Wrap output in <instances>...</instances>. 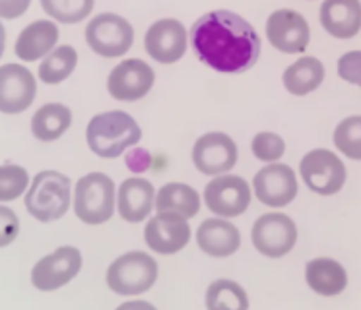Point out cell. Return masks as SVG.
I'll return each instance as SVG.
<instances>
[{"instance_id":"obj_1","label":"cell","mask_w":361,"mask_h":310,"mask_svg":"<svg viewBox=\"0 0 361 310\" xmlns=\"http://www.w3.org/2000/svg\"><path fill=\"white\" fill-rule=\"evenodd\" d=\"M190 41L198 58L221 74L247 72L260 56V39L255 27L231 10L200 16L192 23Z\"/></svg>"},{"instance_id":"obj_2","label":"cell","mask_w":361,"mask_h":310,"mask_svg":"<svg viewBox=\"0 0 361 310\" xmlns=\"http://www.w3.org/2000/svg\"><path fill=\"white\" fill-rule=\"evenodd\" d=\"M87 147L97 157L115 159L142 140L138 123L125 111H107L95 115L86 128Z\"/></svg>"},{"instance_id":"obj_3","label":"cell","mask_w":361,"mask_h":310,"mask_svg":"<svg viewBox=\"0 0 361 310\" xmlns=\"http://www.w3.org/2000/svg\"><path fill=\"white\" fill-rule=\"evenodd\" d=\"M71 178L59 170H41L25 192V209L41 223L59 221L71 209Z\"/></svg>"},{"instance_id":"obj_4","label":"cell","mask_w":361,"mask_h":310,"mask_svg":"<svg viewBox=\"0 0 361 310\" xmlns=\"http://www.w3.org/2000/svg\"><path fill=\"white\" fill-rule=\"evenodd\" d=\"M117 209V188L105 173H87L74 188V213L82 223H107Z\"/></svg>"},{"instance_id":"obj_5","label":"cell","mask_w":361,"mask_h":310,"mask_svg":"<svg viewBox=\"0 0 361 310\" xmlns=\"http://www.w3.org/2000/svg\"><path fill=\"white\" fill-rule=\"evenodd\" d=\"M157 262L142 250L118 256L107 270V287L121 297H134L149 291L157 281Z\"/></svg>"},{"instance_id":"obj_6","label":"cell","mask_w":361,"mask_h":310,"mask_svg":"<svg viewBox=\"0 0 361 310\" xmlns=\"http://www.w3.org/2000/svg\"><path fill=\"white\" fill-rule=\"evenodd\" d=\"M86 41L90 49L99 56L117 58L130 51L134 43V30L123 16L107 12L90 20L86 27Z\"/></svg>"},{"instance_id":"obj_7","label":"cell","mask_w":361,"mask_h":310,"mask_svg":"<svg viewBox=\"0 0 361 310\" xmlns=\"http://www.w3.org/2000/svg\"><path fill=\"white\" fill-rule=\"evenodd\" d=\"M299 173L314 194L332 196L345 185V165L330 149H313L301 159Z\"/></svg>"},{"instance_id":"obj_8","label":"cell","mask_w":361,"mask_h":310,"mask_svg":"<svg viewBox=\"0 0 361 310\" xmlns=\"http://www.w3.org/2000/svg\"><path fill=\"white\" fill-rule=\"evenodd\" d=\"M251 239L262 256L282 258L295 247L298 227L286 213H264L252 225Z\"/></svg>"},{"instance_id":"obj_9","label":"cell","mask_w":361,"mask_h":310,"mask_svg":"<svg viewBox=\"0 0 361 310\" xmlns=\"http://www.w3.org/2000/svg\"><path fill=\"white\" fill-rule=\"evenodd\" d=\"M82 270V252L76 247H61L33 266L32 283L39 291H56L71 283Z\"/></svg>"},{"instance_id":"obj_10","label":"cell","mask_w":361,"mask_h":310,"mask_svg":"<svg viewBox=\"0 0 361 310\" xmlns=\"http://www.w3.org/2000/svg\"><path fill=\"white\" fill-rule=\"evenodd\" d=\"M204 202L208 209L218 217H237L247 211L251 204V186L237 175H218L204 190Z\"/></svg>"},{"instance_id":"obj_11","label":"cell","mask_w":361,"mask_h":310,"mask_svg":"<svg viewBox=\"0 0 361 310\" xmlns=\"http://www.w3.org/2000/svg\"><path fill=\"white\" fill-rule=\"evenodd\" d=\"M237 144L224 132H208L192 146V163L206 177H218L235 167Z\"/></svg>"},{"instance_id":"obj_12","label":"cell","mask_w":361,"mask_h":310,"mask_svg":"<svg viewBox=\"0 0 361 310\" xmlns=\"http://www.w3.org/2000/svg\"><path fill=\"white\" fill-rule=\"evenodd\" d=\"M156 74L148 62L140 58H128L118 62L115 68L111 70L107 78V89L111 97L117 101H138L146 97L149 89L154 87Z\"/></svg>"},{"instance_id":"obj_13","label":"cell","mask_w":361,"mask_h":310,"mask_svg":"<svg viewBox=\"0 0 361 310\" xmlns=\"http://www.w3.org/2000/svg\"><path fill=\"white\" fill-rule=\"evenodd\" d=\"M252 190L268 208H283L298 196V177L290 165L274 161L255 175Z\"/></svg>"},{"instance_id":"obj_14","label":"cell","mask_w":361,"mask_h":310,"mask_svg":"<svg viewBox=\"0 0 361 310\" xmlns=\"http://www.w3.org/2000/svg\"><path fill=\"white\" fill-rule=\"evenodd\" d=\"M144 240L157 254H177L189 244V219L169 211H157L144 227Z\"/></svg>"},{"instance_id":"obj_15","label":"cell","mask_w":361,"mask_h":310,"mask_svg":"<svg viewBox=\"0 0 361 310\" xmlns=\"http://www.w3.org/2000/svg\"><path fill=\"white\" fill-rule=\"evenodd\" d=\"M187 45H189L187 30L175 18H164L152 23L144 37L146 53L161 64H173L180 61L187 53Z\"/></svg>"},{"instance_id":"obj_16","label":"cell","mask_w":361,"mask_h":310,"mask_svg":"<svg viewBox=\"0 0 361 310\" xmlns=\"http://www.w3.org/2000/svg\"><path fill=\"white\" fill-rule=\"evenodd\" d=\"M268 41L274 49L288 54L305 53L311 31L303 16L295 10H276L270 14L267 22Z\"/></svg>"},{"instance_id":"obj_17","label":"cell","mask_w":361,"mask_h":310,"mask_svg":"<svg viewBox=\"0 0 361 310\" xmlns=\"http://www.w3.org/2000/svg\"><path fill=\"white\" fill-rule=\"evenodd\" d=\"M37 82L22 64L0 66V113L18 115L24 113L35 99Z\"/></svg>"},{"instance_id":"obj_18","label":"cell","mask_w":361,"mask_h":310,"mask_svg":"<svg viewBox=\"0 0 361 310\" xmlns=\"http://www.w3.org/2000/svg\"><path fill=\"white\" fill-rule=\"evenodd\" d=\"M154 208H156V190L149 180L130 177L118 186L117 209L118 216L125 221L140 223L144 219H148Z\"/></svg>"},{"instance_id":"obj_19","label":"cell","mask_w":361,"mask_h":310,"mask_svg":"<svg viewBox=\"0 0 361 310\" xmlns=\"http://www.w3.org/2000/svg\"><path fill=\"white\" fill-rule=\"evenodd\" d=\"M197 244L204 254L212 258H228L235 254L241 247V232L228 219L214 217L200 223L197 231Z\"/></svg>"},{"instance_id":"obj_20","label":"cell","mask_w":361,"mask_h":310,"mask_svg":"<svg viewBox=\"0 0 361 310\" xmlns=\"http://www.w3.org/2000/svg\"><path fill=\"white\" fill-rule=\"evenodd\" d=\"M319 16L322 27L336 39H350L361 30L360 0H324Z\"/></svg>"},{"instance_id":"obj_21","label":"cell","mask_w":361,"mask_h":310,"mask_svg":"<svg viewBox=\"0 0 361 310\" xmlns=\"http://www.w3.org/2000/svg\"><path fill=\"white\" fill-rule=\"evenodd\" d=\"M59 41V27L49 20L30 23L16 41V54L20 61L33 62L47 56Z\"/></svg>"},{"instance_id":"obj_22","label":"cell","mask_w":361,"mask_h":310,"mask_svg":"<svg viewBox=\"0 0 361 310\" xmlns=\"http://www.w3.org/2000/svg\"><path fill=\"white\" fill-rule=\"evenodd\" d=\"M307 285L317 294L334 297L348 287V273L344 266L332 258H314L305 268Z\"/></svg>"},{"instance_id":"obj_23","label":"cell","mask_w":361,"mask_h":310,"mask_svg":"<svg viewBox=\"0 0 361 310\" xmlns=\"http://www.w3.org/2000/svg\"><path fill=\"white\" fill-rule=\"evenodd\" d=\"M200 209V196L189 185L183 182H169L159 188L156 194V211H169L177 216L190 219Z\"/></svg>"},{"instance_id":"obj_24","label":"cell","mask_w":361,"mask_h":310,"mask_svg":"<svg viewBox=\"0 0 361 310\" xmlns=\"http://www.w3.org/2000/svg\"><path fill=\"white\" fill-rule=\"evenodd\" d=\"M282 80L291 95H307L322 84L324 64L314 56H303L286 68Z\"/></svg>"},{"instance_id":"obj_25","label":"cell","mask_w":361,"mask_h":310,"mask_svg":"<svg viewBox=\"0 0 361 310\" xmlns=\"http://www.w3.org/2000/svg\"><path fill=\"white\" fill-rule=\"evenodd\" d=\"M72 111L63 103H47L35 111L32 134L41 142H55L71 128Z\"/></svg>"},{"instance_id":"obj_26","label":"cell","mask_w":361,"mask_h":310,"mask_svg":"<svg viewBox=\"0 0 361 310\" xmlns=\"http://www.w3.org/2000/svg\"><path fill=\"white\" fill-rule=\"evenodd\" d=\"M206 309L208 310H247L249 297L243 285L233 279H216L206 289Z\"/></svg>"},{"instance_id":"obj_27","label":"cell","mask_w":361,"mask_h":310,"mask_svg":"<svg viewBox=\"0 0 361 310\" xmlns=\"http://www.w3.org/2000/svg\"><path fill=\"white\" fill-rule=\"evenodd\" d=\"M78 64V53L71 45H61L53 49L39 64V78L43 84H61L71 76Z\"/></svg>"},{"instance_id":"obj_28","label":"cell","mask_w":361,"mask_h":310,"mask_svg":"<svg viewBox=\"0 0 361 310\" xmlns=\"http://www.w3.org/2000/svg\"><path fill=\"white\" fill-rule=\"evenodd\" d=\"M45 14L61 23H80L94 10V0H41Z\"/></svg>"},{"instance_id":"obj_29","label":"cell","mask_w":361,"mask_h":310,"mask_svg":"<svg viewBox=\"0 0 361 310\" xmlns=\"http://www.w3.org/2000/svg\"><path fill=\"white\" fill-rule=\"evenodd\" d=\"M332 142L345 157L361 161V115L348 116L338 124Z\"/></svg>"},{"instance_id":"obj_30","label":"cell","mask_w":361,"mask_h":310,"mask_svg":"<svg viewBox=\"0 0 361 310\" xmlns=\"http://www.w3.org/2000/svg\"><path fill=\"white\" fill-rule=\"evenodd\" d=\"M30 188L27 170L20 165H0V202H12Z\"/></svg>"},{"instance_id":"obj_31","label":"cell","mask_w":361,"mask_h":310,"mask_svg":"<svg viewBox=\"0 0 361 310\" xmlns=\"http://www.w3.org/2000/svg\"><path fill=\"white\" fill-rule=\"evenodd\" d=\"M252 155L264 163L278 161L286 154V142L274 132H259L251 144Z\"/></svg>"},{"instance_id":"obj_32","label":"cell","mask_w":361,"mask_h":310,"mask_svg":"<svg viewBox=\"0 0 361 310\" xmlns=\"http://www.w3.org/2000/svg\"><path fill=\"white\" fill-rule=\"evenodd\" d=\"M338 74L348 84L361 87V51H350L342 54L338 61Z\"/></svg>"},{"instance_id":"obj_33","label":"cell","mask_w":361,"mask_h":310,"mask_svg":"<svg viewBox=\"0 0 361 310\" xmlns=\"http://www.w3.org/2000/svg\"><path fill=\"white\" fill-rule=\"evenodd\" d=\"M18 232H20V219L16 211L0 204V248L12 244L16 240Z\"/></svg>"},{"instance_id":"obj_34","label":"cell","mask_w":361,"mask_h":310,"mask_svg":"<svg viewBox=\"0 0 361 310\" xmlns=\"http://www.w3.org/2000/svg\"><path fill=\"white\" fill-rule=\"evenodd\" d=\"M32 0H0V18L16 20L30 8Z\"/></svg>"},{"instance_id":"obj_35","label":"cell","mask_w":361,"mask_h":310,"mask_svg":"<svg viewBox=\"0 0 361 310\" xmlns=\"http://www.w3.org/2000/svg\"><path fill=\"white\" fill-rule=\"evenodd\" d=\"M126 165H128V169L134 170V173H144V170L152 165V157H149V154L146 149L136 147L133 154L126 155Z\"/></svg>"},{"instance_id":"obj_36","label":"cell","mask_w":361,"mask_h":310,"mask_svg":"<svg viewBox=\"0 0 361 310\" xmlns=\"http://www.w3.org/2000/svg\"><path fill=\"white\" fill-rule=\"evenodd\" d=\"M121 309H144V310H154V304L152 302H144V301H130L121 304Z\"/></svg>"},{"instance_id":"obj_37","label":"cell","mask_w":361,"mask_h":310,"mask_svg":"<svg viewBox=\"0 0 361 310\" xmlns=\"http://www.w3.org/2000/svg\"><path fill=\"white\" fill-rule=\"evenodd\" d=\"M4 45H6V31H4V25L0 23V56L4 53Z\"/></svg>"}]
</instances>
